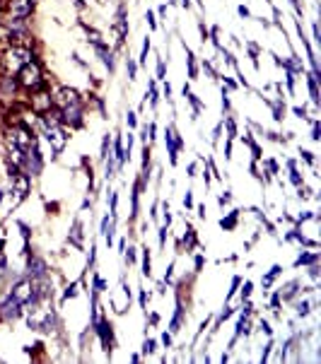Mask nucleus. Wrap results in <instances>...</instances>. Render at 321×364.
I'll list each match as a JSON object with an SVG mask.
<instances>
[{"instance_id":"5701e85b","label":"nucleus","mask_w":321,"mask_h":364,"mask_svg":"<svg viewBox=\"0 0 321 364\" xmlns=\"http://www.w3.org/2000/svg\"><path fill=\"white\" fill-rule=\"evenodd\" d=\"M193 244H196V232H193V229L189 227V237H186V246H189V248H191Z\"/></svg>"},{"instance_id":"9b49d317","label":"nucleus","mask_w":321,"mask_h":364,"mask_svg":"<svg viewBox=\"0 0 321 364\" xmlns=\"http://www.w3.org/2000/svg\"><path fill=\"white\" fill-rule=\"evenodd\" d=\"M316 82H319V77L312 73V75H309V94H312L314 104H319V87H316Z\"/></svg>"},{"instance_id":"6ab92c4d","label":"nucleus","mask_w":321,"mask_h":364,"mask_svg":"<svg viewBox=\"0 0 321 364\" xmlns=\"http://www.w3.org/2000/svg\"><path fill=\"white\" fill-rule=\"evenodd\" d=\"M309 309H312V304H309V301L297 304V316H307V314H309Z\"/></svg>"},{"instance_id":"aec40b11","label":"nucleus","mask_w":321,"mask_h":364,"mask_svg":"<svg viewBox=\"0 0 321 364\" xmlns=\"http://www.w3.org/2000/svg\"><path fill=\"white\" fill-rule=\"evenodd\" d=\"M143 352H145V355L155 352V340H145V343H143Z\"/></svg>"},{"instance_id":"bb28decb","label":"nucleus","mask_w":321,"mask_h":364,"mask_svg":"<svg viewBox=\"0 0 321 364\" xmlns=\"http://www.w3.org/2000/svg\"><path fill=\"white\" fill-rule=\"evenodd\" d=\"M321 128H319V123H314V128H312V140H321Z\"/></svg>"},{"instance_id":"393cba45","label":"nucleus","mask_w":321,"mask_h":364,"mask_svg":"<svg viewBox=\"0 0 321 364\" xmlns=\"http://www.w3.org/2000/svg\"><path fill=\"white\" fill-rule=\"evenodd\" d=\"M227 130H229V137L237 135V126H234V121L232 119H227Z\"/></svg>"},{"instance_id":"f03ea898","label":"nucleus","mask_w":321,"mask_h":364,"mask_svg":"<svg viewBox=\"0 0 321 364\" xmlns=\"http://www.w3.org/2000/svg\"><path fill=\"white\" fill-rule=\"evenodd\" d=\"M44 135H46V140H48V145H51V150H54L56 155L65 147V130L58 126V123H54V126H44Z\"/></svg>"},{"instance_id":"dca6fc26","label":"nucleus","mask_w":321,"mask_h":364,"mask_svg":"<svg viewBox=\"0 0 321 364\" xmlns=\"http://www.w3.org/2000/svg\"><path fill=\"white\" fill-rule=\"evenodd\" d=\"M287 166H290V179H292V183L295 186H302V179H300V174L295 169V162H287Z\"/></svg>"},{"instance_id":"58836bf2","label":"nucleus","mask_w":321,"mask_h":364,"mask_svg":"<svg viewBox=\"0 0 321 364\" xmlns=\"http://www.w3.org/2000/svg\"><path fill=\"white\" fill-rule=\"evenodd\" d=\"M162 343H165V345H169V343H172V335H169V333H165V335H162Z\"/></svg>"},{"instance_id":"e433bc0d","label":"nucleus","mask_w":321,"mask_h":364,"mask_svg":"<svg viewBox=\"0 0 321 364\" xmlns=\"http://www.w3.org/2000/svg\"><path fill=\"white\" fill-rule=\"evenodd\" d=\"M128 126H136V114H130V111H128Z\"/></svg>"},{"instance_id":"a878e982","label":"nucleus","mask_w":321,"mask_h":364,"mask_svg":"<svg viewBox=\"0 0 321 364\" xmlns=\"http://www.w3.org/2000/svg\"><path fill=\"white\" fill-rule=\"evenodd\" d=\"M136 73H138L136 63H133V61H128V77H130V80H136Z\"/></svg>"},{"instance_id":"f8f14e48","label":"nucleus","mask_w":321,"mask_h":364,"mask_svg":"<svg viewBox=\"0 0 321 364\" xmlns=\"http://www.w3.org/2000/svg\"><path fill=\"white\" fill-rule=\"evenodd\" d=\"M181 316H183V306H181V301L176 304V314H174V319H172V333H176L179 330V326H181Z\"/></svg>"},{"instance_id":"f704fd0d","label":"nucleus","mask_w":321,"mask_h":364,"mask_svg":"<svg viewBox=\"0 0 321 364\" xmlns=\"http://www.w3.org/2000/svg\"><path fill=\"white\" fill-rule=\"evenodd\" d=\"M140 306H143V309L147 306V294L145 292H140Z\"/></svg>"},{"instance_id":"9d476101","label":"nucleus","mask_w":321,"mask_h":364,"mask_svg":"<svg viewBox=\"0 0 321 364\" xmlns=\"http://www.w3.org/2000/svg\"><path fill=\"white\" fill-rule=\"evenodd\" d=\"M70 241H73L75 246H83V222H80V219H75L73 234H70Z\"/></svg>"},{"instance_id":"0eeeda50","label":"nucleus","mask_w":321,"mask_h":364,"mask_svg":"<svg viewBox=\"0 0 321 364\" xmlns=\"http://www.w3.org/2000/svg\"><path fill=\"white\" fill-rule=\"evenodd\" d=\"M94 48H97V53H99L101 63L106 65L109 70H114V55H111V51L106 48V46L101 44V39H94Z\"/></svg>"},{"instance_id":"6e6552de","label":"nucleus","mask_w":321,"mask_h":364,"mask_svg":"<svg viewBox=\"0 0 321 364\" xmlns=\"http://www.w3.org/2000/svg\"><path fill=\"white\" fill-rule=\"evenodd\" d=\"M32 106H34V111L44 114L46 109H51V97H48V94H39L37 99H34V104H32Z\"/></svg>"},{"instance_id":"2f4dec72","label":"nucleus","mask_w":321,"mask_h":364,"mask_svg":"<svg viewBox=\"0 0 321 364\" xmlns=\"http://www.w3.org/2000/svg\"><path fill=\"white\" fill-rule=\"evenodd\" d=\"M157 75H159V80H162V77H165V63H162V61H159V63H157Z\"/></svg>"},{"instance_id":"cd10ccee","label":"nucleus","mask_w":321,"mask_h":364,"mask_svg":"<svg viewBox=\"0 0 321 364\" xmlns=\"http://www.w3.org/2000/svg\"><path fill=\"white\" fill-rule=\"evenodd\" d=\"M229 201H232V193H229V191H225V193L220 195V205H227Z\"/></svg>"},{"instance_id":"39448f33","label":"nucleus","mask_w":321,"mask_h":364,"mask_svg":"<svg viewBox=\"0 0 321 364\" xmlns=\"http://www.w3.org/2000/svg\"><path fill=\"white\" fill-rule=\"evenodd\" d=\"M32 12V0H12L10 3V15L17 19H24Z\"/></svg>"},{"instance_id":"ddd939ff","label":"nucleus","mask_w":321,"mask_h":364,"mask_svg":"<svg viewBox=\"0 0 321 364\" xmlns=\"http://www.w3.org/2000/svg\"><path fill=\"white\" fill-rule=\"evenodd\" d=\"M297 287H300V283H287L283 290H280V297H283V299H292V297H295V290H297Z\"/></svg>"},{"instance_id":"c756f323","label":"nucleus","mask_w":321,"mask_h":364,"mask_svg":"<svg viewBox=\"0 0 321 364\" xmlns=\"http://www.w3.org/2000/svg\"><path fill=\"white\" fill-rule=\"evenodd\" d=\"M191 195H193V193L189 191V193H186V198H183V205H186V208H191V205H193V198H191Z\"/></svg>"},{"instance_id":"c9c22d12","label":"nucleus","mask_w":321,"mask_h":364,"mask_svg":"<svg viewBox=\"0 0 321 364\" xmlns=\"http://www.w3.org/2000/svg\"><path fill=\"white\" fill-rule=\"evenodd\" d=\"M295 114H297V116H302V119L307 116V111H304V109H300V106H295Z\"/></svg>"},{"instance_id":"1a4fd4ad","label":"nucleus","mask_w":321,"mask_h":364,"mask_svg":"<svg viewBox=\"0 0 321 364\" xmlns=\"http://www.w3.org/2000/svg\"><path fill=\"white\" fill-rule=\"evenodd\" d=\"M319 261V254H312V251H307V254H302L297 261H295V268H300V265H314Z\"/></svg>"},{"instance_id":"f3484780","label":"nucleus","mask_w":321,"mask_h":364,"mask_svg":"<svg viewBox=\"0 0 321 364\" xmlns=\"http://www.w3.org/2000/svg\"><path fill=\"white\" fill-rule=\"evenodd\" d=\"M186 55H189V77H191V80H196V63H193V53L191 51H189V48H186Z\"/></svg>"},{"instance_id":"7c9ffc66","label":"nucleus","mask_w":321,"mask_h":364,"mask_svg":"<svg viewBox=\"0 0 321 364\" xmlns=\"http://www.w3.org/2000/svg\"><path fill=\"white\" fill-rule=\"evenodd\" d=\"M261 330H263L266 335H273V330H271V326H268L266 321H261Z\"/></svg>"},{"instance_id":"c85d7f7f","label":"nucleus","mask_w":321,"mask_h":364,"mask_svg":"<svg viewBox=\"0 0 321 364\" xmlns=\"http://www.w3.org/2000/svg\"><path fill=\"white\" fill-rule=\"evenodd\" d=\"M302 157H304V162L314 164V155H312V152H307V150H302Z\"/></svg>"},{"instance_id":"a19ab883","label":"nucleus","mask_w":321,"mask_h":364,"mask_svg":"<svg viewBox=\"0 0 321 364\" xmlns=\"http://www.w3.org/2000/svg\"><path fill=\"white\" fill-rule=\"evenodd\" d=\"M290 3H292V5H295V10H300V5H297V0H290Z\"/></svg>"},{"instance_id":"7ed1b4c3","label":"nucleus","mask_w":321,"mask_h":364,"mask_svg":"<svg viewBox=\"0 0 321 364\" xmlns=\"http://www.w3.org/2000/svg\"><path fill=\"white\" fill-rule=\"evenodd\" d=\"M19 314H22V301L15 294H10L8 299L3 301V306H0V316L5 321H12V319H17Z\"/></svg>"},{"instance_id":"473e14b6","label":"nucleus","mask_w":321,"mask_h":364,"mask_svg":"<svg viewBox=\"0 0 321 364\" xmlns=\"http://www.w3.org/2000/svg\"><path fill=\"white\" fill-rule=\"evenodd\" d=\"M147 22H150L152 29H157V22H155V15H152V12H147Z\"/></svg>"},{"instance_id":"412c9836","label":"nucleus","mask_w":321,"mask_h":364,"mask_svg":"<svg viewBox=\"0 0 321 364\" xmlns=\"http://www.w3.org/2000/svg\"><path fill=\"white\" fill-rule=\"evenodd\" d=\"M147 51H150V39H145V44H143V53H140V63H145V61H147Z\"/></svg>"},{"instance_id":"4be33fe9","label":"nucleus","mask_w":321,"mask_h":364,"mask_svg":"<svg viewBox=\"0 0 321 364\" xmlns=\"http://www.w3.org/2000/svg\"><path fill=\"white\" fill-rule=\"evenodd\" d=\"M77 294V285H70L68 290H65V294H63V299H70V297H75Z\"/></svg>"},{"instance_id":"4468645a","label":"nucleus","mask_w":321,"mask_h":364,"mask_svg":"<svg viewBox=\"0 0 321 364\" xmlns=\"http://www.w3.org/2000/svg\"><path fill=\"white\" fill-rule=\"evenodd\" d=\"M237 217H239V212L234 210V212H232V215H229L227 219H222L220 227H222V229H234V225H237Z\"/></svg>"},{"instance_id":"a211bd4d","label":"nucleus","mask_w":321,"mask_h":364,"mask_svg":"<svg viewBox=\"0 0 321 364\" xmlns=\"http://www.w3.org/2000/svg\"><path fill=\"white\" fill-rule=\"evenodd\" d=\"M143 275H147L150 277V251H143Z\"/></svg>"},{"instance_id":"20e7f679","label":"nucleus","mask_w":321,"mask_h":364,"mask_svg":"<svg viewBox=\"0 0 321 364\" xmlns=\"http://www.w3.org/2000/svg\"><path fill=\"white\" fill-rule=\"evenodd\" d=\"M183 145V140L179 137V133H174V128H167V150H169V162L176 164V152Z\"/></svg>"},{"instance_id":"4c0bfd02","label":"nucleus","mask_w":321,"mask_h":364,"mask_svg":"<svg viewBox=\"0 0 321 364\" xmlns=\"http://www.w3.org/2000/svg\"><path fill=\"white\" fill-rule=\"evenodd\" d=\"M133 261H136V251H133V248H128V263H133Z\"/></svg>"},{"instance_id":"f257e3e1","label":"nucleus","mask_w":321,"mask_h":364,"mask_svg":"<svg viewBox=\"0 0 321 364\" xmlns=\"http://www.w3.org/2000/svg\"><path fill=\"white\" fill-rule=\"evenodd\" d=\"M19 82L24 85V87H29V90H37V87H41V68H39L37 63H24L22 68H19Z\"/></svg>"},{"instance_id":"423d86ee","label":"nucleus","mask_w":321,"mask_h":364,"mask_svg":"<svg viewBox=\"0 0 321 364\" xmlns=\"http://www.w3.org/2000/svg\"><path fill=\"white\" fill-rule=\"evenodd\" d=\"M27 273H29V277H44L46 275V263L41 261V258H37V256H32L29 258V263H27Z\"/></svg>"},{"instance_id":"ea45409f","label":"nucleus","mask_w":321,"mask_h":364,"mask_svg":"<svg viewBox=\"0 0 321 364\" xmlns=\"http://www.w3.org/2000/svg\"><path fill=\"white\" fill-rule=\"evenodd\" d=\"M239 15H242V17H249V10L242 5V8H239Z\"/></svg>"},{"instance_id":"72a5a7b5","label":"nucleus","mask_w":321,"mask_h":364,"mask_svg":"<svg viewBox=\"0 0 321 364\" xmlns=\"http://www.w3.org/2000/svg\"><path fill=\"white\" fill-rule=\"evenodd\" d=\"M165 239H167V227H162L159 229V244L165 246Z\"/></svg>"},{"instance_id":"b1692460","label":"nucleus","mask_w":321,"mask_h":364,"mask_svg":"<svg viewBox=\"0 0 321 364\" xmlns=\"http://www.w3.org/2000/svg\"><path fill=\"white\" fill-rule=\"evenodd\" d=\"M251 290H254V285H251V283L244 285V287H242V299H247L249 294H251Z\"/></svg>"},{"instance_id":"2eb2a0df","label":"nucleus","mask_w":321,"mask_h":364,"mask_svg":"<svg viewBox=\"0 0 321 364\" xmlns=\"http://www.w3.org/2000/svg\"><path fill=\"white\" fill-rule=\"evenodd\" d=\"M278 275H280V265H273V268H271V273L263 277V287H271V283H273Z\"/></svg>"}]
</instances>
